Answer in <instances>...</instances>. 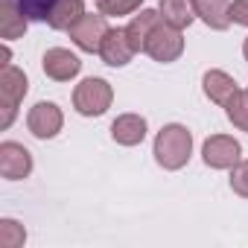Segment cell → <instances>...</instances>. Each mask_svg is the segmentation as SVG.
I'll use <instances>...</instances> for the list:
<instances>
[{"instance_id": "obj_18", "label": "cell", "mask_w": 248, "mask_h": 248, "mask_svg": "<svg viewBox=\"0 0 248 248\" xmlns=\"http://www.w3.org/2000/svg\"><path fill=\"white\" fill-rule=\"evenodd\" d=\"M225 114H228V120L233 123L239 132H248V93L236 91L231 96V102L225 105Z\"/></svg>"}, {"instance_id": "obj_1", "label": "cell", "mask_w": 248, "mask_h": 248, "mask_svg": "<svg viewBox=\"0 0 248 248\" xmlns=\"http://www.w3.org/2000/svg\"><path fill=\"white\" fill-rule=\"evenodd\" d=\"M152 155H155V161L164 170H172L175 172V170L187 167V161L193 155V135H190V129L181 126V123H170V126H164L155 135Z\"/></svg>"}, {"instance_id": "obj_23", "label": "cell", "mask_w": 248, "mask_h": 248, "mask_svg": "<svg viewBox=\"0 0 248 248\" xmlns=\"http://www.w3.org/2000/svg\"><path fill=\"white\" fill-rule=\"evenodd\" d=\"M242 56H245V62H248V35H245V41H242Z\"/></svg>"}, {"instance_id": "obj_24", "label": "cell", "mask_w": 248, "mask_h": 248, "mask_svg": "<svg viewBox=\"0 0 248 248\" xmlns=\"http://www.w3.org/2000/svg\"><path fill=\"white\" fill-rule=\"evenodd\" d=\"M245 93H248V88H245Z\"/></svg>"}, {"instance_id": "obj_21", "label": "cell", "mask_w": 248, "mask_h": 248, "mask_svg": "<svg viewBox=\"0 0 248 248\" xmlns=\"http://www.w3.org/2000/svg\"><path fill=\"white\" fill-rule=\"evenodd\" d=\"M231 190L242 199H248V161H239L231 170Z\"/></svg>"}, {"instance_id": "obj_16", "label": "cell", "mask_w": 248, "mask_h": 248, "mask_svg": "<svg viewBox=\"0 0 248 248\" xmlns=\"http://www.w3.org/2000/svg\"><path fill=\"white\" fill-rule=\"evenodd\" d=\"M158 21H161V12H155V9H140V15H135V18L129 21L126 35H129L135 53H143L146 38H149V32H152V27H155Z\"/></svg>"}, {"instance_id": "obj_10", "label": "cell", "mask_w": 248, "mask_h": 248, "mask_svg": "<svg viewBox=\"0 0 248 248\" xmlns=\"http://www.w3.org/2000/svg\"><path fill=\"white\" fill-rule=\"evenodd\" d=\"M146 132H149L146 117H140V114H120L111 123V138L120 146H138V143H143Z\"/></svg>"}, {"instance_id": "obj_19", "label": "cell", "mask_w": 248, "mask_h": 248, "mask_svg": "<svg viewBox=\"0 0 248 248\" xmlns=\"http://www.w3.org/2000/svg\"><path fill=\"white\" fill-rule=\"evenodd\" d=\"M27 242V231L15 219H0V245L3 248H21Z\"/></svg>"}, {"instance_id": "obj_6", "label": "cell", "mask_w": 248, "mask_h": 248, "mask_svg": "<svg viewBox=\"0 0 248 248\" xmlns=\"http://www.w3.org/2000/svg\"><path fill=\"white\" fill-rule=\"evenodd\" d=\"M64 126V114L56 102H35L27 114V129L32 132V138L38 140H50L62 132Z\"/></svg>"}, {"instance_id": "obj_7", "label": "cell", "mask_w": 248, "mask_h": 248, "mask_svg": "<svg viewBox=\"0 0 248 248\" xmlns=\"http://www.w3.org/2000/svg\"><path fill=\"white\" fill-rule=\"evenodd\" d=\"M30 172H32V155L27 146H21L15 140L0 143V175L6 181H21Z\"/></svg>"}, {"instance_id": "obj_8", "label": "cell", "mask_w": 248, "mask_h": 248, "mask_svg": "<svg viewBox=\"0 0 248 248\" xmlns=\"http://www.w3.org/2000/svg\"><path fill=\"white\" fill-rule=\"evenodd\" d=\"M41 67H44V73H47L50 79H56V82H70V79L79 76L82 62H79L76 53H70V50H64V47H50V50L44 53V59H41Z\"/></svg>"}, {"instance_id": "obj_14", "label": "cell", "mask_w": 248, "mask_h": 248, "mask_svg": "<svg viewBox=\"0 0 248 248\" xmlns=\"http://www.w3.org/2000/svg\"><path fill=\"white\" fill-rule=\"evenodd\" d=\"M193 6H196V18H202L216 32H222L233 24L231 21V0H193Z\"/></svg>"}, {"instance_id": "obj_17", "label": "cell", "mask_w": 248, "mask_h": 248, "mask_svg": "<svg viewBox=\"0 0 248 248\" xmlns=\"http://www.w3.org/2000/svg\"><path fill=\"white\" fill-rule=\"evenodd\" d=\"M158 12L167 24L178 27V30H187L193 21H196V6L193 0H158Z\"/></svg>"}, {"instance_id": "obj_3", "label": "cell", "mask_w": 248, "mask_h": 248, "mask_svg": "<svg viewBox=\"0 0 248 248\" xmlns=\"http://www.w3.org/2000/svg\"><path fill=\"white\" fill-rule=\"evenodd\" d=\"M143 53L152 56V59L161 62V64L175 62V59L184 53V30H178V27H172V24H167V21L161 18V21L152 27Z\"/></svg>"}, {"instance_id": "obj_22", "label": "cell", "mask_w": 248, "mask_h": 248, "mask_svg": "<svg viewBox=\"0 0 248 248\" xmlns=\"http://www.w3.org/2000/svg\"><path fill=\"white\" fill-rule=\"evenodd\" d=\"M231 21L239 27H248V0H233L231 3Z\"/></svg>"}, {"instance_id": "obj_2", "label": "cell", "mask_w": 248, "mask_h": 248, "mask_svg": "<svg viewBox=\"0 0 248 248\" xmlns=\"http://www.w3.org/2000/svg\"><path fill=\"white\" fill-rule=\"evenodd\" d=\"M114 102V88L111 82L99 76H88L73 88V108L82 117H102Z\"/></svg>"}, {"instance_id": "obj_13", "label": "cell", "mask_w": 248, "mask_h": 248, "mask_svg": "<svg viewBox=\"0 0 248 248\" xmlns=\"http://www.w3.org/2000/svg\"><path fill=\"white\" fill-rule=\"evenodd\" d=\"M85 15V0H53L50 9L44 12V21L53 30H70Z\"/></svg>"}, {"instance_id": "obj_4", "label": "cell", "mask_w": 248, "mask_h": 248, "mask_svg": "<svg viewBox=\"0 0 248 248\" xmlns=\"http://www.w3.org/2000/svg\"><path fill=\"white\" fill-rule=\"evenodd\" d=\"M108 21H105V15L102 12H85L67 32H70V41L79 47V50H85V53H99V47H102V41H105V35H108Z\"/></svg>"}, {"instance_id": "obj_15", "label": "cell", "mask_w": 248, "mask_h": 248, "mask_svg": "<svg viewBox=\"0 0 248 248\" xmlns=\"http://www.w3.org/2000/svg\"><path fill=\"white\" fill-rule=\"evenodd\" d=\"M24 32H27L24 9H18L12 0H3V3H0V38L15 41V38H24Z\"/></svg>"}, {"instance_id": "obj_5", "label": "cell", "mask_w": 248, "mask_h": 248, "mask_svg": "<svg viewBox=\"0 0 248 248\" xmlns=\"http://www.w3.org/2000/svg\"><path fill=\"white\" fill-rule=\"evenodd\" d=\"M202 158L210 170H233L242 161V146L231 135H210L202 146Z\"/></svg>"}, {"instance_id": "obj_12", "label": "cell", "mask_w": 248, "mask_h": 248, "mask_svg": "<svg viewBox=\"0 0 248 248\" xmlns=\"http://www.w3.org/2000/svg\"><path fill=\"white\" fill-rule=\"evenodd\" d=\"M202 88H204V96L216 105H228L231 96L239 91V85L233 82V76H228L225 70H207L202 76Z\"/></svg>"}, {"instance_id": "obj_20", "label": "cell", "mask_w": 248, "mask_h": 248, "mask_svg": "<svg viewBox=\"0 0 248 248\" xmlns=\"http://www.w3.org/2000/svg\"><path fill=\"white\" fill-rule=\"evenodd\" d=\"M143 0H96V9L105 18H123V15H132L140 9Z\"/></svg>"}, {"instance_id": "obj_11", "label": "cell", "mask_w": 248, "mask_h": 248, "mask_svg": "<svg viewBox=\"0 0 248 248\" xmlns=\"http://www.w3.org/2000/svg\"><path fill=\"white\" fill-rule=\"evenodd\" d=\"M30 91V82H27V73L15 64H6L3 73H0V105H21V99L27 96Z\"/></svg>"}, {"instance_id": "obj_9", "label": "cell", "mask_w": 248, "mask_h": 248, "mask_svg": "<svg viewBox=\"0 0 248 248\" xmlns=\"http://www.w3.org/2000/svg\"><path fill=\"white\" fill-rule=\"evenodd\" d=\"M99 59L111 67H126L132 59H135V47L126 35V27H117V30H108L102 47H99Z\"/></svg>"}]
</instances>
